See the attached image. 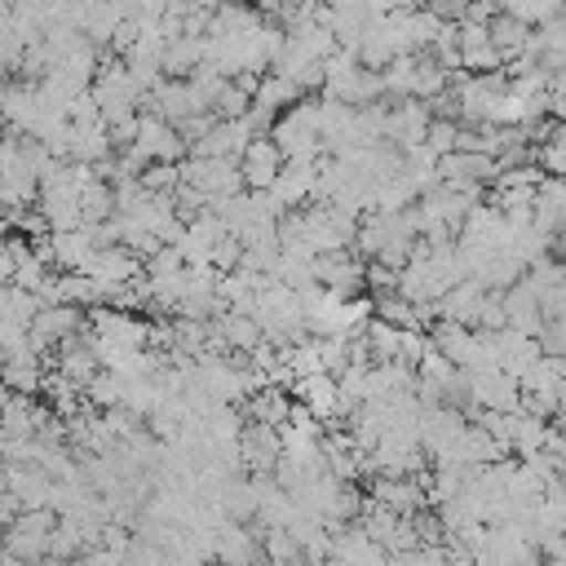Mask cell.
Returning <instances> with one entry per match:
<instances>
[{
  "label": "cell",
  "instance_id": "cell-13",
  "mask_svg": "<svg viewBox=\"0 0 566 566\" xmlns=\"http://www.w3.org/2000/svg\"><path fill=\"white\" fill-rule=\"evenodd\" d=\"M531 35H535V27L522 22V18H513V13H495V22H491V40H495V49L504 53V62L526 57Z\"/></svg>",
  "mask_w": 566,
  "mask_h": 566
},
{
  "label": "cell",
  "instance_id": "cell-11",
  "mask_svg": "<svg viewBox=\"0 0 566 566\" xmlns=\"http://www.w3.org/2000/svg\"><path fill=\"white\" fill-rule=\"evenodd\" d=\"M75 27H80L97 49H111L115 31L124 27V13H119L115 0H84L80 13H75Z\"/></svg>",
  "mask_w": 566,
  "mask_h": 566
},
{
  "label": "cell",
  "instance_id": "cell-12",
  "mask_svg": "<svg viewBox=\"0 0 566 566\" xmlns=\"http://www.w3.org/2000/svg\"><path fill=\"white\" fill-rule=\"evenodd\" d=\"M301 97H310L296 80H287V75H274V71H265L261 75V84H256V97H252V111H265V115H283L287 106H296Z\"/></svg>",
  "mask_w": 566,
  "mask_h": 566
},
{
  "label": "cell",
  "instance_id": "cell-8",
  "mask_svg": "<svg viewBox=\"0 0 566 566\" xmlns=\"http://www.w3.org/2000/svg\"><path fill=\"white\" fill-rule=\"evenodd\" d=\"M283 168H287V155H283V146L274 137H256L239 159V172H243L248 190H270L283 177Z\"/></svg>",
  "mask_w": 566,
  "mask_h": 566
},
{
  "label": "cell",
  "instance_id": "cell-5",
  "mask_svg": "<svg viewBox=\"0 0 566 566\" xmlns=\"http://www.w3.org/2000/svg\"><path fill=\"white\" fill-rule=\"evenodd\" d=\"M385 106H389V133H385V142L398 146V150H416V146H424L429 124H433L429 102L402 97V102H385Z\"/></svg>",
  "mask_w": 566,
  "mask_h": 566
},
{
  "label": "cell",
  "instance_id": "cell-3",
  "mask_svg": "<svg viewBox=\"0 0 566 566\" xmlns=\"http://www.w3.org/2000/svg\"><path fill=\"white\" fill-rule=\"evenodd\" d=\"M314 274H318V287H327V292L340 296V301L367 296V261H358V252H327V256H314Z\"/></svg>",
  "mask_w": 566,
  "mask_h": 566
},
{
  "label": "cell",
  "instance_id": "cell-18",
  "mask_svg": "<svg viewBox=\"0 0 566 566\" xmlns=\"http://www.w3.org/2000/svg\"><path fill=\"white\" fill-rule=\"evenodd\" d=\"M212 265H217L221 274L243 270V239H239V234H226V239L212 248Z\"/></svg>",
  "mask_w": 566,
  "mask_h": 566
},
{
  "label": "cell",
  "instance_id": "cell-7",
  "mask_svg": "<svg viewBox=\"0 0 566 566\" xmlns=\"http://www.w3.org/2000/svg\"><path fill=\"white\" fill-rule=\"evenodd\" d=\"M460 66L478 75H495L509 66L491 40V22H460Z\"/></svg>",
  "mask_w": 566,
  "mask_h": 566
},
{
  "label": "cell",
  "instance_id": "cell-16",
  "mask_svg": "<svg viewBox=\"0 0 566 566\" xmlns=\"http://www.w3.org/2000/svg\"><path fill=\"white\" fill-rule=\"evenodd\" d=\"M389 566H451L447 544H420L407 553H389Z\"/></svg>",
  "mask_w": 566,
  "mask_h": 566
},
{
  "label": "cell",
  "instance_id": "cell-17",
  "mask_svg": "<svg viewBox=\"0 0 566 566\" xmlns=\"http://www.w3.org/2000/svg\"><path fill=\"white\" fill-rule=\"evenodd\" d=\"M455 137H460V124H455V119H433V124H429L424 146L442 159V155H451V150H455Z\"/></svg>",
  "mask_w": 566,
  "mask_h": 566
},
{
  "label": "cell",
  "instance_id": "cell-19",
  "mask_svg": "<svg viewBox=\"0 0 566 566\" xmlns=\"http://www.w3.org/2000/svg\"><path fill=\"white\" fill-rule=\"evenodd\" d=\"M411 4H433V0H411Z\"/></svg>",
  "mask_w": 566,
  "mask_h": 566
},
{
  "label": "cell",
  "instance_id": "cell-6",
  "mask_svg": "<svg viewBox=\"0 0 566 566\" xmlns=\"http://www.w3.org/2000/svg\"><path fill=\"white\" fill-rule=\"evenodd\" d=\"M84 327H88L84 310L57 301V305H44V310L35 314V323H31V340H35V349L44 354V349H57L62 340H71V336L84 332Z\"/></svg>",
  "mask_w": 566,
  "mask_h": 566
},
{
  "label": "cell",
  "instance_id": "cell-2",
  "mask_svg": "<svg viewBox=\"0 0 566 566\" xmlns=\"http://www.w3.org/2000/svg\"><path fill=\"white\" fill-rule=\"evenodd\" d=\"M57 513L53 509H27L18 522L4 526V553L18 562H44L49 557V539H53Z\"/></svg>",
  "mask_w": 566,
  "mask_h": 566
},
{
  "label": "cell",
  "instance_id": "cell-15",
  "mask_svg": "<svg viewBox=\"0 0 566 566\" xmlns=\"http://www.w3.org/2000/svg\"><path fill=\"white\" fill-rule=\"evenodd\" d=\"M363 336H367L376 363H398V354H402V327H394V323H385V318H371Z\"/></svg>",
  "mask_w": 566,
  "mask_h": 566
},
{
  "label": "cell",
  "instance_id": "cell-10",
  "mask_svg": "<svg viewBox=\"0 0 566 566\" xmlns=\"http://www.w3.org/2000/svg\"><path fill=\"white\" fill-rule=\"evenodd\" d=\"M49 252H53V270H62V274H80V270H88V261H93V239H88V230L80 226V230H53L49 234Z\"/></svg>",
  "mask_w": 566,
  "mask_h": 566
},
{
  "label": "cell",
  "instance_id": "cell-1",
  "mask_svg": "<svg viewBox=\"0 0 566 566\" xmlns=\"http://www.w3.org/2000/svg\"><path fill=\"white\" fill-rule=\"evenodd\" d=\"M318 106L323 97H301L274 119V142L283 146L287 159H323V128H318Z\"/></svg>",
  "mask_w": 566,
  "mask_h": 566
},
{
  "label": "cell",
  "instance_id": "cell-4",
  "mask_svg": "<svg viewBox=\"0 0 566 566\" xmlns=\"http://www.w3.org/2000/svg\"><path fill=\"white\" fill-rule=\"evenodd\" d=\"M469 398H473V416L478 411H522V385L500 367H473Z\"/></svg>",
  "mask_w": 566,
  "mask_h": 566
},
{
  "label": "cell",
  "instance_id": "cell-14",
  "mask_svg": "<svg viewBox=\"0 0 566 566\" xmlns=\"http://www.w3.org/2000/svg\"><path fill=\"white\" fill-rule=\"evenodd\" d=\"M548 438H553V424L544 416H531V411H517L513 416V455L517 460L548 451Z\"/></svg>",
  "mask_w": 566,
  "mask_h": 566
},
{
  "label": "cell",
  "instance_id": "cell-9",
  "mask_svg": "<svg viewBox=\"0 0 566 566\" xmlns=\"http://www.w3.org/2000/svg\"><path fill=\"white\" fill-rule=\"evenodd\" d=\"M292 398L314 416V420H340L345 407H340V380L332 371H318V376H301L292 385Z\"/></svg>",
  "mask_w": 566,
  "mask_h": 566
}]
</instances>
